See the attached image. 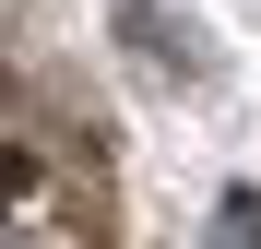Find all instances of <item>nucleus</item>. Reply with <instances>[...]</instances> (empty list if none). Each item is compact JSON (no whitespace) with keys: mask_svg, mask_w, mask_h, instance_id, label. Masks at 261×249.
Instances as JSON below:
<instances>
[{"mask_svg":"<svg viewBox=\"0 0 261 249\" xmlns=\"http://www.w3.org/2000/svg\"><path fill=\"white\" fill-rule=\"evenodd\" d=\"M214 249H261V190H226V202H214Z\"/></svg>","mask_w":261,"mask_h":249,"instance_id":"2","label":"nucleus"},{"mask_svg":"<svg viewBox=\"0 0 261 249\" xmlns=\"http://www.w3.org/2000/svg\"><path fill=\"white\" fill-rule=\"evenodd\" d=\"M119 36H130V48H143L166 83H190V71H202V48L178 36V12H166V0H119Z\"/></svg>","mask_w":261,"mask_h":249,"instance_id":"1","label":"nucleus"},{"mask_svg":"<svg viewBox=\"0 0 261 249\" xmlns=\"http://www.w3.org/2000/svg\"><path fill=\"white\" fill-rule=\"evenodd\" d=\"M12 249H48V237H12Z\"/></svg>","mask_w":261,"mask_h":249,"instance_id":"3","label":"nucleus"}]
</instances>
